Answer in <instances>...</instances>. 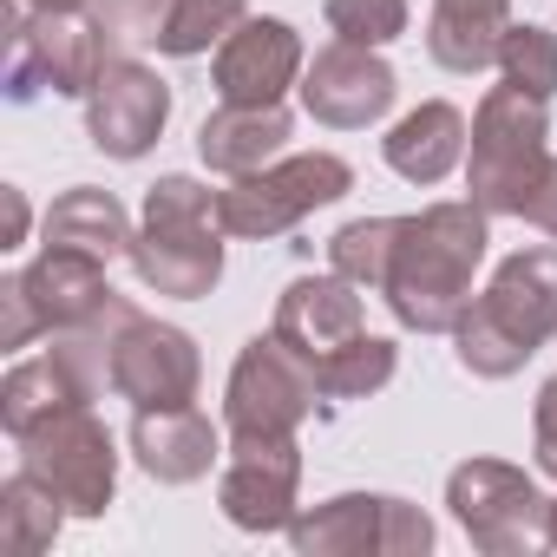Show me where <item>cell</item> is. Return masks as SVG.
<instances>
[{
	"label": "cell",
	"mask_w": 557,
	"mask_h": 557,
	"mask_svg": "<svg viewBox=\"0 0 557 557\" xmlns=\"http://www.w3.org/2000/svg\"><path fill=\"white\" fill-rule=\"evenodd\" d=\"M112 60L119 53H112V40L99 34V21L86 8H14V27H8V99L14 106H27L40 92L86 99Z\"/></svg>",
	"instance_id": "5b68a950"
},
{
	"label": "cell",
	"mask_w": 557,
	"mask_h": 557,
	"mask_svg": "<svg viewBox=\"0 0 557 557\" xmlns=\"http://www.w3.org/2000/svg\"><path fill=\"white\" fill-rule=\"evenodd\" d=\"M394 368H400V348H394L387 335H355L348 348H335V355H322V361H315L322 407H348V400L381 394V387L394 381Z\"/></svg>",
	"instance_id": "d4e9b609"
},
{
	"label": "cell",
	"mask_w": 557,
	"mask_h": 557,
	"mask_svg": "<svg viewBox=\"0 0 557 557\" xmlns=\"http://www.w3.org/2000/svg\"><path fill=\"white\" fill-rule=\"evenodd\" d=\"M550 335H557V236L524 243L492 269V283L453 329V355L479 381H511Z\"/></svg>",
	"instance_id": "7a4b0ae2"
},
{
	"label": "cell",
	"mask_w": 557,
	"mask_h": 557,
	"mask_svg": "<svg viewBox=\"0 0 557 557\" xmlns=\"http://www.w3.org/2000/svg\"><path fill=\"white\" fill-rule=\"evenodd\" d=\"M531 459L544 479H557V374L537 387V407H531Z\"/></svg>",
	"instance_id": "4dcf8cb0"
},
{
	"label": "cell",
	"mask_w": 557,
	"mask_h": 557,
	"mask_svg": "<svg viewBox=\"0 0 557 557\" xmlns=\"http://www.w3.org/2000/svg\"><path fill=\"white\" fill-rule=\"evenodd\" d=\"M498 73L511 79V86H524L531 99H557V34L550 27H537V21H511V34H505V47H498Z\"/></svg>",
	"instance_id": "83f0119b"
},
{
	"label": "cell",
	"mask_w": 557,
	"mask_h": 557,
	"mask_svg": "<svg viewBox=\"0 0 557 557\" xmlns=\"http://www.w3.org/2000/svg\"><path fill=\"white\" fill-rule=\"evenodd\" d=\"M203 381V355L184 329L132 309L112 342V394L132 407H190Z\"/></svg>",
	"instance_id": "7c38bea8"
},
{
	"label": "cell",
	"mask_w": 557,
	"mask_h": 557,
	"mask_svg": "<svg viewBox=\"0 0 557 557\" xmlns=\"http://www.w3.org/2000/svg\"><path fill=\"white\" fill-rule=\"evenodd\" d=\"M112 302L119 289L106 283V262L47 243L27 269H14L0 283V348H27L34 335H66Z\"/></svg>",
	"instance_id": "52a82bcc"
},
{
	"label": "cell",
	"mask_w": 557,
	"mask_h": 557,
	"mask_svg": "<svg viewBox=\"0 0 557 557\" xmlns=\"http://www.w3.org/2000/svg\"><path fill=\"white\" fill-rule=\"evenodd\" d=\"M296 492H302V446L296 440H230L216 505L236 531H289L296 524Z\"/></svg>",
	"instance_id": "5bb4252c"
},
{
	"label": "cell",
	"mask_w": 557,
	"mask_h": 557,
	"mask_svg": "<svg viewBox=\"0 0 557 557\" xmlns=\"http://www.w3.org/2000/svg\"><path fill=\"white\" fill-rule=\"evenodd\" d=\"M243 21H249V0H171V8H164V34H158V53L197 60V53L223 47Z\"/></svg>",
	"instance_id": "4316f807"
},
{
	"label": "cell",
	"mask_w": 557,
	"mask_h": 557,
	"mask_svg": "<svg viewBox=\"0 0 557 557\" xmlns=\"http://www.w3.org/2000/svg\"><path fill=\"white\" fill-rule=\"evenodd\" d=\"M289 145V112L283 106H216L203 125H197V158L216 171V177H249L262 164H275Z\"/></svg>",
	"instance_id": "44dd1931"
},
{
	"label": "cell",
	"mask_w": 557,
	"mask_h": 557,
	"mask_svg": "<svg viewBox=\"0 0 557 557\" xmlns=\"http://www.w3.org/2000/svg\"><path fill=\"white\" fill-rule=\"evenodd\" d=\"M132 459L158 485H197L223 459V440H216V426L197 407H138V420H132Z\"/></svg>",
	"instance_id": "ac0fdd59"
},
{
	"label": "cell",
	"mask_w": 557,
	"mask_h": 557,
	"mask_svg": "<svg viewBox=\"0 0 557 557\" xmlns=\"http://www.w3.org/2000/svg\"><path fill=\"white\" fill-rule=\"evenodd\" d=\"M302 112L329 132H368L394 112L400 99V79L394 66L381 60V47H355V40H329L309 73H302Z\"/></svg>",
	"instance_id": "4fadbf2b"
},
{
	"label": "cell",
	"mask_w": 557,
	"mask_h": 557,
	"mask_svg": "<svg viewBox=\"0 0 557 557\" xmlns=\"http://www.w3.org/2000/svg\"><path fill=\"white\" fill-rule=\"evenodd\" d=\"M466 145H472V125H466V112L453 106V99H426V106H413L387 138H381V151H387V164L407 177V184H440V177H453L459 164H466Z\"/></svg>",
	"instance_id": "ffe728a7"
},
{
	"label": "cell",
	"mask_w": 557,
	"mask_h": 557,
	"mask_svg": "<svg viewBox=\"0 0 557 557\" xmlns=\"http://www.w3.org/2000/svg\"><path fill=\"white\" fill-rule=\"evenodd\" d=\"M355 190V164L335 151H296V158H275L249 177H230V190H216L223 230L243 243H275L289 236L302 216L342 203Z\"/></svg>",
	"instance_id": "8992f818"
},
{
	"label": "cell",
	"mask_w": 557,
	"mask_h": 557,
	"mask_svg": "<svg viewBox=\"0 0 557 557\" xmlns=\"http://www.w3.org/2000/svg\"><path fill=\"white\" fill-rule=\"evenodd\" d=\"M315 400H322L315 361L269 329V335L243 342V355L230 368L223 426H230V440H296V426L315 413Z\"/></svg>",
	"instance_id": "ba28073f"
},
{
	"label": "cell",
	"mask_w": 557,
	"mask_h": 557,
	"mask_svg": "<svg viewBox=\"0 0 557 557\" xmlns=\"http://www.w3.org/2000/svg\"><path fill=\"white\" fill-rule=\"evenodd\" d=\"M164 8H171V0H92V21H99V34L112 40V53H119V47H158Z\"/></svg>",
	"instance_id": "f546056e"
},
{
	"label": "cell",
	"mask_w": 557,
	"mask_h": 557,
	"mask_svg": "<svg viewBox=\"0 0 557 557\" xmlns=\"http://www.w3.org/2000/svg\"><path fill=\"white\" fill-rule=\"evenodd\" d=\"M394 236H400V216H355L329 236V269L348 275L355 289H387V269H394Z\"/></svg>",
	"instance_id": "484cf974"
},
{
	"label": "cell",
	"mask_w": 557,
	"mask_h": 557,
	"mask_svg": "<svg viewBox=\"0 0 557 557\" xmlns=\"http://www.w3.org/2000/svg\"><path fill=\"white\" fill-rule=\"evenodd\" d=\"M92 400H99L92 381H86L79 361L53 342L47 355L8 368V381H0V426H8V440H27L40 420H53V413H66V407H92Z\"/></svg>",
	"instance_id": "d6986e66"
},
{
	"label": "cell",
	"mask_w": 557,
	"mask_h": 557,
	"mask_svg": "<svg viewBox=\"0 0 557 557\" xmlns=\"http://www.w3.org/2000/svg\"><path fill=\"white\" fill-rule=\"evenodd\" d=\"M66 518H73V511H66L40 479H27V472H14L8 485H0V550H8V557H40V550H53V537H60Z\"/></svg>",
	"instance_id": "cb8c5ba5"
},
{
	"label": "cell",
	"mask_w": 557,
	"mask_h": 557,
	"mask_svg": "<svg viewBox=\"0 0 557 557\" xmlns=\"http://www.w3.org/2000/svg\"><path fill=\"white\" fill-rule=\"evenodd\" d=\"M329 34L355 47H394L407 34V0H329Z\"/></svg>",
	"instance_id": "f1b7e54d"
},
{
	"label": "cell",
	"mask_w": 557,
	"mask_h": 557,
	"mask_svg": "<svg viewBox=\"0 0 557 557\" xmlns=\"http://www.w3.org/2000/svg\"><path fill=\"white\" fill-rule=\"evenodd\" d=\"M14 446H21V472L40 479L73 518H106V505L119 492V446L92 407H66V413L40 420Z\"/></svg>",
	"instance_id": "8fae6325"
},
{
	"label": "cell",
	"mask_w": 557,
	"mask_h": 557,
	"mask_svg": "<svg viewBox=\"0 0 557 557\" xmlns=\"http://www.w3.org/2000/svg\"><path fill=\"white\" fill-rule=\"evenodd\" d=\"M275 335H283L289 348H302L309 361L348 348L355 335H368L361 322V289L348 283V275H296V283L275 296Z\"/></svg>",
	"instance_id": "e0dca14e"
},
{
	"label": "cell",
	"mask_w": 557,
	"mask_h": 557,
	"mask_svg": "<svg viewBox=\"0 0 557 557\" xmlns=\"http://www.w3.org/2000/svg\"><path fill=\"white\" fill-rule=\"evenodd\" d=\"M550 550H557V498H550Z\"/></svg>",
	"instance_id": "e575fe53"
},
{
	"label": "cell",
	"mask_w": 557,
	"mask_h": 557,
	"mask_svg": "<svg viewBox=\"0 0 557 557\" xmlns=\"http://www.w3.org/2000/svg\"><path fill=\"white\" fill-rule=\"evenodd\" d=\"M531 230H544V236H557V158L544 164V177H537V190L524 197V210H518Z\"/></svg>",
	"instance_id": "1f68e13d"
},
{
	"label": "cell",
	"mask_w": 557,
	"mask_h": 557,
	"mask_svg": "<svg viewBox=\"0 0 557 557\" xmlns=\"http://www.w3.org/2000/svg\"><path fill=\"white\" fill-rule=\"evenodd\" d=\"M505 34H511V0H433V14H426V53L446 73L498 66Z\"/></svg>",
	"instance_id": "7402d4cb"
},
{
	"label": "cell",
	"mask_w": 557,
	"mask_h": 557,
	"mask_svg": "<svg viewBox=\"0 0 557 557\" xmlns=\"http://www.w3.org/2000/svg\"><path fill=\"white\" fill-rule=\"evenodd\" d=\"M492 216L466 203H426L420 216H400L394 236V269H387V309L413 335H453L459 315L472 309V275L485 262V230Z\"/></svg>",
	"instance_id": "6da1fadb"
},
{
	"label": "cell",
	"mask_w": 557,
	"mask_h": 557,
	"mask_svg": "<svg viewBox=\"0 0 557 557\" xmlns=\"http://www.w3.org/2000/svg\"><path fill=\"white\" fill-rule=\"evenodd\" d=\"M21 8H92V0H21Z\"/></svg>",
	"instance_id": "836d02e7"
},
{
	"label": "cell",
	"mask_w": 557,
	"mask_h": 557,
	"mask_svg": "<svg viewBox=\"0 0 557 557\" xmlns=\"http://www.w3.org/2000/svg\"><path fill=\"white\" fill-rule=\"evenodd\" d=\"M164 125H171V86H164L145 60L119 53V60L99 73V86L86 92V138H92L106 158L132 164V158H145V151L164 138Z\"/></svg>",
	"instance_id": "9a60e30c"
},
{
	"label": "cell",
	"mask_w": 557,
	"mask_h": 557,
	"mask_svg": "<svg viewBox=\"0 0 557 557\" xmlns=\"http://www.w3.org/2000/svg\"><path fill=\"white\" fill-rule=\"evenodd\" d=\"M446 511L485 557H524L550 544V498L531 485L524 466L505 459H466L446 479Z\"/></svg>",
	"instance_id": "9c48e42d"
},
{
	"label": "cell",
	"mask_w": 557,
	"mask_h": 557,
	"mask_svg": "<svg viewBox=\"0 0 557 557\" xmlns=\"http://www.w3.org/2000/svg\"><path fill=\"white\" fill-rule=\"evenodd\" d=\"M550 164V112L524 86L498 79L479 112H472V145H466V190L485 216H518L524 197L537 190Z\"/></svg>",
	"instance_id": "277c9868"
},
{
	"label": "cell",
	"mask_w": 557,
	"mask_h": 557,
	"mask_svg": "<svg viewBox=\"0 0 557 557\" xmlns=\"http://www.w3.org/2000/svg\"><path fill=\"white\" fill-rule=\"evenodd\" d=\"M296 557H426L433 518L394 492H335L289 524Z\"/></svg>",
	"instance_id": "30bf717a"
},
{
	"label": "cell",
	"mask_w": 557,
	"mask_h": 557,
	"mask_svg": "<svg viewBox=\"0 0 557 557\" xmlns=\"http://www.w3.org/2000/svg\"><path fill=\"white\" fill-rule=\"evenodd\" d=\"M302 73H309L302 34L269 14H249L216 47V99H230V106H283V92L302 86Z\"/></svg>",
	"instance_id": "2e32d148"
},
{
	"label": "cell",
	"mask_w": 557,
	"mask_h": 557,
	"mask_svg": "<svg viewBox=\"0 0 557 557\" xmlns=\"http://www.w3.org/2000/svg\"><path fill=\"white\" fill-rule=\"evenodd\" d=\"M132 269L151 296L203 302L223 283V210L216 190L171 171L145 190V223L132 236Z\"/></svg>",
	"instance_id": "3957f363"
},
{
	"label": "cell",
	"mask_w": 557,
	"mask_h": 557,
	"mask_svg": "<svg viewBox=\"0 0 557 557\" xmlns=\"http://www.w3.org/2000/svg\"><path fill=\"white\" fill-rule=\"evenodd\" d=\"M0 197H8V249L14 243H27V223H34V210H27V197L8 184V190H0Z\"/></svg>",
	"instance_id": "d6a6232c"
},
{
	"label": "cell",
	"mask_w": 557,
	"mask_h": 557,
	"mask_svg": "<svg viewBox=\"0 0 557 557\" xmlns=\"http://www.w3.org/2000/svg\"><path fill=\"white\" fill-rule=\"evenodd\" d=\"M132 216H125V203L112 197V190H99V184H73V190H60L53 197V210H47V243L53 249H79V256H92V262H119V256H132Z\"/></svg>",
	"instance_id": "603a6c76"
}]
</instances>
